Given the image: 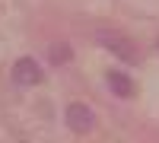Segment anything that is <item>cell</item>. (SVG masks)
Returning <instances> with one entry per match:
<instances>
[{
    "instance_id": "obj_5",
    "label": "cell",
    "mask_w": 159,
    "mask_h": 143,
    "mask_svg": "<svg viewBox=\"0 0 159 143\" xmlns=\"http://www.w3.org/2000/svg\"><path fill=\"white\" fill-rule=\"evenodd\" d=\"M48 57H51V64L64 67V64H70V60H73V48H70L67 42H51V48H48Z\"/></svg>"
},
{
    "instance_id": "obj_2",
    "label": "cell",
    "mask_w": 159,
    "mask_h": 143,
    "mask_svg": "<svg viewBox=\"0 0 159 143\" xmlns=\"http://www.w3.org/2000/svg\"><path fill=\"white\" fill-rule=\"evenodd\" d=\"M64 121H67V127L73 134H89L92 127H96V111L89 105H83V102H73V105H67Z\"/></svg>"
},
{
    "instance_id": "obj_1",
    "label": "cell",
    "mask_w": 159,
    "mask_h": 143,
    "mask_svg": "<svg viewBox=\"0 0 159 143\" xmlns=\"http://www.w3.org/2000/svg\"><path fill=\"white\" fill-rule=\"evenodd\" d=\"M96 42L105 48V51H111V54L118 57V60H124V64H137V48H134V42L124 35V32H118V29H105V25H99L96 32Z\"/></svg>"
},
{
    "instance_id": "obj_4",
    "label": "cell",
    "mask_w": 159,
    "mask_h": 143,
    "mask_svg": "<svg viewBox=\"0 0 159 143\" xmlns=\"http://www.w3.org/2000/svg\"><path fill=\"white\" fill-rule=\"evenodd\" d=\"M108 89L118 96V99H130L134 96V83H130V76L127 73H121V70H108Z\"/></svg>"
},
{
    "instance_id": "obj_3",
    "label": "cell",
    "mask_w": 159,
    "mask_h": 143,
    "mask_svg": "<svg viewBox=\"0 0 159 143\" xmlns=\"http://www.w3.org/2000/svg\"><path fill=\"white\" fill-rule=\"evenodd\" d=\"M13 80H16L19 86H35V83L45 80V73H42V67H38L35 57H19L16 64H13Z\"/></svg>"
}]
</instances>
